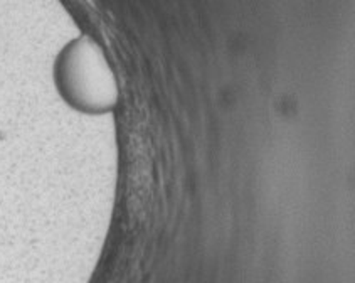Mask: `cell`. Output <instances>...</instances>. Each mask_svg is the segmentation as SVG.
I'll use <instances>...</instances> for the list:
<instances>
[{"label":"cell","instance_id":"1","mask_svg":"<svg viewBox=\"0 0 355 283\" xmlns=\"http://www.w3.org/2000/svg\"><path fill=\"white\" fill-rule=\"evenodd\" d=\"M59 81L71 103L86 110H108L116 103L113 71L101 49L89 39L73 42L59 59Z\"/></svg>","mask_w":355,"mask_h":283}]
</instances>
